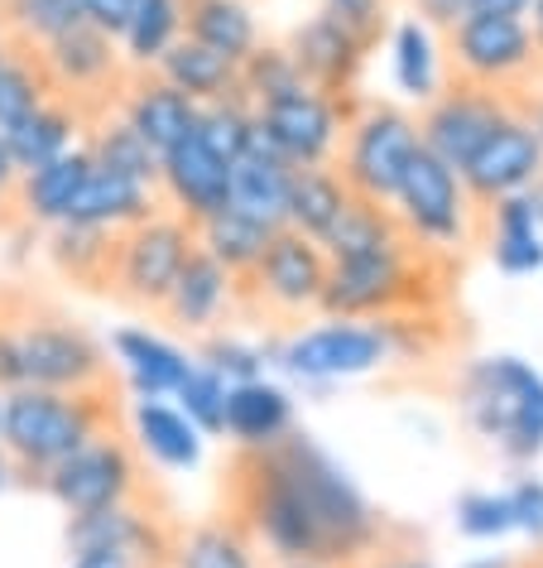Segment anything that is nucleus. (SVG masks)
<instances>
[{"label": "nucleus", "instance_id": "c85d7f7f", "mask_svg": "<svg viewBox=\"0 0 543 568\" xmlns=\"http://www.w3.org/2000/svg\"><path fill=\"white\" fill-rule=\"evenodd\" d=\"M154 73H160L168 88H178L193 106H212V102L246 97V92H240V68L232 59H222V53L193 44V39H178V44L168 49L160 63H154Z\"/></svg>", "mask_w": 543, "mask_h": 568}, {"label": "nucleus", "instance_id": "473e14b6", "mask_svg": "<svg viewBox=\"0 0 543 568\" xmlns=\"http://www.w3.org/2000/svg\"><path fill=\"white\" fill-rule=\"evenodd\" d=\"M131 438L160 467H197V458H203V434L193 429L178 405H164V400H135Z\"/></svg>", "mask_w": 543, "mask_h": 568}, {"label": "nucleus", "instance_id": "e2e57ef3", "mask_svg": "<svg viewBox=\"0 0 543 568\" xmlns=\"http://www.w3.org/2000/svg\"><path fill=\"white\" fill-rule=\"evenodd\" d=\"M0 409H6V390H0Z\"/></svg>", "mask_w": 543, "mask_h": 568}, {"label": "nucleus", "instance_id": "09e8293b", "mask_svg": "<svg viewBox=\"0 0 543 568\" xmlns=\"http://www.w3.org/2000/svg\"><path fill=\"white\" fill-rule=\"evenodd\" d=\"M505 501H510V516L520 530H529L543 545V481L539 477H520L514 487L505 491Z\"/></svg>", "mask_w": 543, "mask_h": 568}, {"label": "nucleus", "instance_id": "69168bd1", "mask_svg": "<svg viewBox=\"0 0 543 568\" xmlns=\"http://www.w3.org/2000/svg\"><path fill=\"white\" fill-rule=\"evenodd\" d=\"M183 6H188V0H183Z\"/></svg>", "mask_w": 543, "mask_h": 568}, {"label": "nucleus", "instance_id": "603ef678", "mask_svg": "<svg viewBox=\"0 0 543 568\" xmlns=\"http://www.w3.org/2000/svg\"><path fill=\"white\" fill-rule=\"evenodd\" d=\"M404 535V530H395L390 539H385V545L370 554V559L361 564V568H433L423 559V545H413V535H409V545H395V539Z\"/></svg>", "mask_w": 543, "mask_h": 568}, {"label": "nucleus", "instance_id": "bb28decb", "mask_svg": "<svg viewBox=\"0 0 543 568\" xmlns=\"http://www.w3.org/2000/svg\"><path fill=\"white\" fill-rule=\"evenodd\" d=\"M154 212H164L160 193L154 189H140L131 179H116V174H102V169H92L88 179H82V189L73 197V212H68V222H88V226H106V232H131Z\"/></svg>", "mask_w": 543, "mask_h": 568}, {"label": "nucleus", "instance_id": "f03ea898", "mask_svg": "<svg viewBox=\"0 0 543 568\" xmlns=\"http://www.w3.org/2000/svg\"><path fill=\"white\" fill-rule=\"evenodd\" d=\"M462 261L419 246L413 236L390 241L385 251L332 261L322 290V318H409V314H442L457 304Z\"/></svg>", "mask_w": 543, "mask_h": 568}, {"label": "nucleus", "instance_id": "5fc2aeb1", "mask_svg": "<svg viewBox=\"0 0 543 568\" xmlns=\"http://www.w3.org/2000/svg\"><path fill=\"white\" fill-rule=\"evenodd\" d=\"M413 10H419V20L438 34V30H448L452 20L467 16V0H413Z\"/></svg>", "mask_w": 543, "mask_h": 568}, {"label": "nucleus", "instance_id": "39448f33", "mask_svg": "<svg viewBox=\"0 0 543 568\" xmlns=\"http://www.w3.org/2000/svg\"><path fill=\"white\" fill-rule=\"evenodd\" d=\"M438 63L448 82H467V88H485L495 97L534 92L543 82V59L529 34V20L514 16H462L448 30H438Z\"/></svg>", "mask_w": 543, "mask_h": 568}, {"label": "nucleus", "instance_id": "1a4fd4ad", "mask_svg": "<svg viewBox=\"0 0 543 568\" xmlns=\"http://www.w3.org/2000/svg\"><path fill=\"white\" fill-rule=\"evenodd\" d=\"M390 207H395L399 226H404L419 246L438 251V255H452V261H462L471 246L485 241L481 236V207L471 203L462 174L448 169L442 160H433L423 145L409 160Z\"/></svg>", "mask_w": 543, "mask_h": 568}, {"label": "nucleus", "instance_id": "79ce46f5", "mask_svg": "<svg viewBox=\"0 0 543 568\" xmlns=\"http://www.w3.org/2000/svg\"><path fill=\"white\" fill-rule=\"evenodd\" d=\"M395 73H399V88H404L409 97H419V102H428V97L438 92V82H442L438 39H433V30H428L423 20L399 24V34H395Z\"/></svg>", "mask_w": 543, "mask_h": 568}, {"label": "nucleus", "instance_id": "72a5a7b5", "mask_svg": "<svg viewBox=\"0 0 543 568\" xmlns=\"http://www.w3.org/2000/svg\"><path fill=\"white\" fill-rule=\"evenodd\" d=\"M351 203V189L341 183V174L332 164H308L294 169L289 179V207H284V226L304 232L313 241L327 236V226L341 217V207Z\"/></svg>", "mask_w": 543, "mask_h": 568}, {"label": "nucleus", "instance_id": "f704fd0d", "mask_svg": "<svg viewBox=\"0 0 543 568\" xmlns=\"http://www.w3.org/2000/svg\"><path fill=\"white\" fill-rule=\"evenodd\" d=\"M269 236H275V226L255 222V217H246V212H236V207H222L217 217H207V222L193 226V241L232 280H246L250 275L255 261H260V251L269 246Z\"/></svg>", "mask_w": 543, "mask_h": 568}, {"label": "nucleus", "instance_id": "f8f14e48", "mask_svg": "<svg viewBox=\"0 0 543 568\" xmlns=\"http://www.w3.org/2000/svg\"><path fill=\"white\" fill-rule=\"evenodd\" d=\"M193 226L174 212H154L116 241V270H111V294L135 314H160V304L174 290L183 261L193 255Z\"/></svg>", "mask_w": 543, "mask_h": 568}, {"label": "nucleus", "instance_id": "7c9ffc66", "mask_svg": "<svg viewBox=\"0 0 543 568\" xmlns=\"http://www.w3.org/2000/svg\"><path fill=\"white\" fill-rule=\"evenodd\" d=\"M82 131H88V121H82L78 111L63 102V97H49L34 116H24L16 131H6L0 140H6V150H10V160H16L20 174H30V169L59 160V154L82 145V140H78Z\"/></svg>", "mask_w": 543, "mask_h": 568}, {"label": "nucleus", "instance_id": "a19ab883", "mask_svg": "<svg viewBox=\"0 0 543 568\" xmlns=\"http://www.w3.org/2000/svg\"><path fill=\"white\" fill-rule=\"evenodd\" d=\"M298 88H308V82L298 73V63H294V53L284 39H260L250 59L240 63V92H246L250 106L275 102V97L298 92Z\"/></svg>", "mask_w": 543, "mask_h": 568}, {"label": "nucleus", "instance_id": "a211bd4d", "mask_svg": "<svg viewBox=\"0 0 543 568\" xmlns=\"http://www.w3.org/2000/svg\"><path fill=\"white\" fill-rule=\"evenodd\" d=\"M168 333L178 337H207V333H222L226 323L236 318V280L212 261L203 246H193V255L183 261L174 290L168 300L160 304V314Z\"/></svg>", "mask_w": 543, "mask_h": 568}, {"label": "nucleus", "instance_id": "58836bf2", "mask_svg": "<svg viewBox=\"0 0 543 568\" xmlns=\"http://www.w3.org/2000/svg\"><path fill=\"white\" fill-rule=\"evenodd\" d=\"M73 24H82L78 0H0V39L44 49L49 39L68 34Z\"/></svg>", "mask_w": 543, "mask_h": 568}, {"label": "nucleus", "instance_id": "0e129e2a", "mask_svg": "<svg viewBox=\"0 0 543 568\" xmlns=\"http://www.w3.org/2000/svg\"><path fill=\"white\" fill-rule=\"evenodd\" d=\"M0 49H6V39H0Z\"/></svg>", "mask_w": 543, "mask_h": 568}, {"label": "nucleus", "instance_id": "20e7f679", "mask_svg": "<svg viewBox=\"0 0 543 568\" xmlns=\"http://www.w3.org/2000/svg\"><path fill=\"white\" fill-rule=\"evenodd\" d=\"M457 405L505 463H534L543 453V381L520 357L467 362Z\"/></svg>", "mask_w": 543, "mask_h": 568}, {"label": "nucleus", "instance_id": "a18cd8bd", "mask_svg": "<svg viewBox=\"0 0 543 568\" xmlns=\"http://www.w3.org/2000/svg\"><path fill=\"white\" fill-rule=\"evenodd\" d=\"M457 520H462L467 535L477 539H491V535H505L514 530V516H510V501L495 491H471L457 501Z\"/></svg>", "mask_w": 543, "mask_h": 568}, {"label": "nucleus", "instance_id": "49530a36", "mask_svg": "<svg viewBox=\"0 0 543 568\" xmlns=\"http://www.w3.org/2000/svg\"><path fill=\"white\" fill-rule=\"evenodd\" d=\"M318 10H327V16H337L341 24H351V30L361 34L370 49L380 44L385 20H390V0H322Z\"/></svg>", "mask_w": 543, "mask_h": 568}, {"label": "nucleus", "instance_id": "052dcab7", "mask_svg": "<svg viewBox=\"0 0 543 568\" xmlns=\"http://www.w3.org/2000/svg\"><path fill=\"white\" fill-rule=\"evenodd\" d=\"M10 487V463H6V453H0V491Z\"/></svg>", "mask_w": 543, "mask_h": 568}, {"label": "nucleus", "instance_id": "13d9d810", "mask_svg": "<svg viewBox=\"0 0 543 568\" xmlns=\"http://www.w3.org/2000/svg\"><path fill=\"white\" fill-rule=\"evenodd\" d=\"M524 197H529V207H534V222H539V232H543V174H539L534 183H529Z\"/></svg>", "mask_w": 543, "mask_h": 568}, {"label": "nucleus", "instance_id": "393cba45", "mask_svg": "<svg viewBox=\"0 0 543 568\" xmlns=\"http://www.w3.org/2000/svg\"><path fill=\"white\" fill-rule=\"evenodd\" d=\"M111 347H116L125 376H131L135 400H168L193 366L188 352H183L174 337H164L154 328H121L111 337Z\"/></svg>", "mask_w": 543, "mask_h": 568}, {"label": "nucleus", "instance_id": "f257e3e1", "mask_svg": "<svg viewBox=\"0 0 543 568\" xmlns=\"http://www.w3.org/2000/svg\"><path fill=\"white\" fill-rule=\"evenodd\" d=\"M222 496L226 516L246 525L269 564L361 568L399 530L298 429L269 448H236L222 473Z\"/></svg>", "mask_w": 543, "mask_h": 568}, {"label": "nucleus", "instance_id": "423d86ee", "mask_svg": "<svg viewBox=\"0 0 543 568\" xmlns=\"http://www.w3.org/2000/svg\"><path fill=\"white\" fill-rule=\"evenodd\" d=\"M327 270H332V261L318 241L294 232V226H275L255 270L246 280H236V318L294 333L304 318L322 314Z\"/></svg>", "mask_w": 543, "mask_h": 568}, {"label": "nucleus", "instance_id": "412c9836", "mask_svg": "<svg viewBox=\"0 0 543 568\" xmlns=\"http://www.w3.org/2000/svg\"><path fill=\"white\" fill-rule=\"evenodd\" d=\"M116 116L131 125V131L145 135L160 154H168L193 135L197 106L178 88H168L154 68H131V78H125V88H121V102H116Z\"/></svg>", "mask_w": 543, "mask_h": 568}, {"label": "nucleus", "instance_id": "bf43d9fd", "mask_svg": "<svg viewBox=\"0 0 543 568\" xmlns=\"http://www.w3.org/2000/svg\"><path fill=\"white\" fill-rule=\"evenodd\" d=\"M510 568H543V549L529 554V559H520V564H510Z\"/></svg>", "mask_w": 543, "mask_h": 568}, {"label": "nucleus", "instance_id": "5701e85b", "mask_svg": "<svg viewBox=\"0 0 543 568\" xmlns=\"http://www.w3.org/2000/svg\"><path fill=\"white\" fill-rule=\"evenodd\" d=\"M222 434L232 438L236 448H269V444H279L284 434H294V400H289V390H279L275 381H265V376L226 386Z\"/></svg>", "mask_w": 543, "mask_h": 568}, {"label": "nucleus", "instance_id": "4d7b16f0", "mask_svg": "<svg viewBox=\"0 0 543 568\" xmlns=\"http://www.w3.org/2000/svg\"><path fill=\"white\" fill-rule=\"evenodd\" d=\"M16 189H20V169L10 160L6 140H0V207H10V217H16Z\"/></svg>", "mask_w": 543, "mask_h": 568}, {"label": "nucleus", "instance_id": "2eb2a0df", "mask_svg": "<svg viewBox=\"0 0 543 568\" xmlns=\"http://www.w3.org/2000/svg\"><path fill=\"white\" fill-rule=\"evenodd\" d=\"M279 362L304 381H337V376H361L390 362L380 323H351V318H327L318 328H294L279 343Z\"/></svg>", "mask_w": 543, "mask_h": 568}, {"label": "nucleus", "instance_id": "a878e982", "mask_svg": "<svg viewBox=\"0 0 543 568\" xmlns=\"http://www.w3.org/2000/svg\"><path fill=\"white\" fill-rule=\"evenodd\" d=\"M168 568H265V564H260V545L250 539L246 525L217 510V516L178 525Z\"/></svg>", "mask_w": 543, "mask_h": 568}, {"label": "nucleus", "instance_id": "4c0bfd02", "mask_svg": "<svg viewBox=\"0 0 543 568\" xmlns=\"http://www.w3.org/2000/svg\"><path fill=\"white\" fill-rule=\"evenodd\" d=\"M178 39H183V0H140L116 44L131 68H154Z\"/></svg>", "mask_w": 543, "mask_h": 568}, {"label": "nucleus", "instance_id": "c756f323", "mask_svg": "<svg viewBox=\"0 0 543 568\" xmlns=\"http://www.w3.org/2000/svg\"><path fill=\"white\" fill-rule=\"evenodd\" d=\"M82 150H88L92 169H102V174H116V179H131V183H140V189L160 193V150H154L140 131H131V125H125L116 111L88 125V140H82Z\"/></svg>", "mask_w": 543, "mask_h": 568}, {"label": "nucleus", "instance_id": "3c124183", "mask_svg": "<svg viewBox=\"0 0 543 568\" xmlns=\"http://www.w3.org/2000/svg\"><path fill=\"white\" fill-rule=\"evenodd\" d=\"M78 6H82V20H88L92 30H102V34H111V39H121L125 20L135 16L140 0H78Z\"/></svg>", "mask_w": 543, "mask_h": 568}, {"label": "nucleus", "instance_id": "0eeeda50", "mask_svg": "<svg viewBox=\"0 0 543 568\" xmlns=\"http://www.w3.org/2000/svg\"><path fill=\"white\" fill-rule=\"evenodd\" d=\"M16 347L24 386L92 390L116 381L111 376V352L78 318H68L59 304L34 300V294H16Z\"/></svg>", "mask_w": 543, "mask_h": 568}, {"label": "nucleus", "instance_id": "6e6552de", "mask_svg": "<svg viewBox=\"0 0 543 568\" xmlns=\"http://www.w3.org/2000/svg\"><path fill=\"white\" fill-rule=\"evenodd\" d=\"M39 491L53 496L68 516H92V510H111L125 501H150L154 481H150L145 453L116 424V429L88 438L78 453H68L63 463H53L39 477Z\"/></svg>", "mask_w": 543, "mask_h": 568}, {"label": "nucleus", "instance_id": "b1692460", "mask_svg": "<svg viewBox=\"0 0 543 568\" xmlns=\"http://www.w3.org/2000/svg\"><path fill=\"white\" fill-rule=\"evenodd\" d=\"M116 241L121 232L88 222H59L44 236V255L68 284L88 294H111V270H116Z\"/></svg>", "mask_w": 543, "mask_h": 568}, {"label": "nucleus", "instance_id": "9b49d317", "mask_svg": "<svg viewBox=\"0 0 543 568\" xmlns=\"http://www.w3.org/2000/svg\"><path fill=\"white\" fill-rule=\"evenodd\" d=\"M39 59H44L53 97H63L88 125L116 111L121 88H125V78H131V63H125L121 44L111 34L92 30L88 20L73 24V30L59 39H49V44L39 49Z\"/></svg>", "mask_w": 543, "mask_h": 568}, {"label": "nucleus", "instance_id": "8fccbe9b", "mask_svg": "<svg viewBox=\"0 0 543 568\" xmlns=\"http://www.w3.org/2000/svg\"><path fill=\"white\" fill-rule=\"evenodd\" d=\"M24 386L20 347H16V294H0V390Z\"/></svg>", "mask_w": 543, "mask_h": 568}, {"label": "nucleus", "instance_id": "864d4df0", "mask_svg": "<svg viewBox=\"0 0 543 568\" xmlns=\"http://www.w3.org/2000/svg\"><path fill=\"white\" fill-rule=\"evenodd\" d=\"M68 568H154L135 554H121V549H73V564Z\"/></svg>", "mask_w": 543, "mask_h": 568}, {"label": "nucleus", "instance_id": "9d476101", "mask_svg": "<svg viewBox=\"0 0 543 568\" xmlns=\"http://www.w3.org/2000/svg\"><path fill=\"white\" fill-rule=\"evenodd\" d=\"M413 154H419V121H413V111L399 102H366L361 97V106L341 125L332 169L356 197L395 203V189Z\"/></svg>", "mask_w": 543, "mask_h": 568}, {"label": "nucleus", "instance_id": "6ab92c4d", "mask_svg": "<svg viewBox=\"0 0 543 568\" xmlns=\"http://www.w3.org/2000/svg\"><path fill=\"white\" fill-rule=\"evenodd\" d=\"M539 174H543V150H539L534 131H529L520 116H505V121L495 125V135L467 160L462 183H467L471 203L485 212L495 197L524 193Z\"/></svg>", "mask_w": 543, "mask_h": 568}, {"label": "nucleus", "instance_id": "ea45409f", "mask_svg": "<svg viewBox=\"0 0 543 568\" xmlns=\"http://www.w3.org/2000/svg\"><path fill=\"white\" fill-rule=\"evenodd\" d=\"M193 140L212 154V160H222L226 169H232L240 154L250 150V140H255V111H250V102H246V97H232V102L197 106Z\"/></svg>", "mask_w": 543, "mask_h": 568}, {"label": "nucleus", "instance_id": "6e6d98bb", "mask_svg": "<svg viewBox=\"0 0 543 568\" xmlns=\"http://www.w3.org/2000/svg\"><path fill=\"white\" fill-rule=\"evenodd\" d=\"M534 0H467V16H514L524 20Z\"/></svg>", "mask_w": 543, "mask_h": 568}, {"label": "nucleus", "instance_id": "4be33fe9", "mask_svg": "<svg viewBox=\"0 0 543 568\" xmlns=\"http://www.w3.org/2000/svg\"><path fill=\"white\" fill-rule=\"evenodd\" d=\"M92 174V160L88 150L73 145L59 160L30 169V174H20V189H16V222L30 226V232H49V226L68 222V212H73V197L82 189V179Z\"/></svg>", "mask_w": 543, "mask_h": 568}, {"label": "nucleus", "instance_id": "7ed1b4c3", "mask_svg": "<svg viewBox=\"0 0 543 568\" xmlns=\"http://www.w3.org/2000/svg\"><path fill=\"white\" fill-rule=\"evenodd\" d=\"M121 424V395L116 381L92 390H39L16 386L6 390L0 409V453L10 463V481L39 487V477L68 453H78L88 438Z\"/></svg>", "mask_w": 543, "mask_h": 568}, {"label": "nucleus", "instance_id": "e433bc0d", "mask_svg": "<svg viewBox=\"0 0 543 568\" xmlns=\"http://www.w3.org/2000/svg\"><path fill=\"white\" fill-rule=\"evenodd\" d=\"M49 97H53V82L44 73L39 49L6 39V49H0V135L16 131L24 116H34Z\"/></svg>", "mask_w": 543, "mask_h": 568}, {"label": "nucleus", "instance_id": "dca6fc26", "mask_svg": "<svg viewBox=\"0 0 543 568\" xmlns=\"http://www.w3.org/2000/svg\"><path fill=\"white\" fill-rule=\"evenodd\" d=\"M284 44H289L298 73H304L313 92H327V97H337V102H356L370 44L351 24H341L337 16L318 10V16H308L304 24H294Z\"/></svg>", "mask_w": 543, "mask_h": 568}, {"label": "nucleus", "instance_id": "de8ad7c7", "mask_svg": "<svg viewBox=\"0 0 543 568\" xmlns=\"http://www.w3.org/2000/svg\"><path fill=\"white\" fill-rule=\"evenodd\" d=\"M495 255V265L505 270V275H534V270H543V236L529 232V236H495L485 241Z\"/></svg>", "mask_w": 543, "mask_h": 568}, {"label": "nucleus", "instance_id": "680f3d73", "mask_svg": "<svg viewBox=\"0 0 543 568\" xmlns=\"http://www.w3.org/2000/svg\"><path fill=\"white\" fill-rule=\"evenodd\" d=\"M269 568H332V564H269Z\"/></svg>", "mask_w": 543, "mask_h": 568}, {"label": "nucleus", "instance_id": "c9c22d12", "mask_svg": "<svg viewBox=\"0 0 543 568\" xmlns=\"http://www.w3.org/2000/svg\"><path fill=\"white\" fill-rule=\"evenodd\" d=\"M399 236H409V232L399 226L390 203H370V197L351 193V203L341 207V217L327 226V236L318 241V246L327 251V261H356V255L385 251Z\"/></svg>", "mask_w": 543, "mask_h": 568}, {"label": "nucleus", "instance_id": "ddd939ff", "mask_svg": "<svg viewBox=\"0 0 543 568\" xmlns=\"http://www.w3.org/2000/svg\"><path fill=\"white\" fill-rule=\"evenodd\" d=\"M361 106L356 102H337L327 92H313V88H298V92H284L275 102H260L250 106L255 111V150H269L279 154L284 164L294 169H308V164H332V154L341 145V125L347 116Z\"/></svg>", "mask_w": 543, "mask_h": 568}, {"label": "nucleus", "instance_id": "cd10ccee", "mask_svg": "<svg viewBox=\"0 0 543 568\" xmlns=\"http://www.w3.org/2000/svg\"><path fill=\"white\" fill-rule=\"evenodd\" d=\"M183 39H193V44L222 53V59L240 68L265 34L250 0H188L183 6Z\"/></svg>", "mask_w": 543, "mask_h": 568}, {"label": "nucleus", "instance_id": "aec40b11", "mask_svg": "<svg viewBox=\"0 0 543 568\" xmlns=\"http://www.w3.org/2000/svg\"><path fill=\"white\" fill-rule=\"evenodd\" d=\"M160 203L164 212H174L188 226L217 217L232 203V169L197 145L188 135L183 145L160 154Z\"/></svg>", "mask_w": 543, "mask_h": 568}, {"label": "nucleus", "instance_id": "2f4dec72", "mask_svg": "<svg viewBox=\"0 0 543 568\" xmlns=\"http://www.w3.org/2000/svg\"><path fill=\"white\" fill-rule=\"evenodd\" d=\"M289 179H294V164H284L279 154L250 145L232 164V203H226V207L246 212V217L265 222V226H284V207H289Z\"/></svg>", "mask_w": 543, "mask_h": 568}, {"label": "nucleus", "instance_id": "37998d69", "mask_svg": "<svg viewBox=\"0 0 543 568\" xmlns=\"http://www.w3.org/2000/svg\"><path fill=\"white\" fill-rule=\"evenodd\" d=\"M174 400H178V409H183V415H188V424H193L197 434L222 438V415H226V381H222L217 372H207L203 362H193V366H188V376L178 381Z\"/></svg>", "mask_w": 543, "mask_h": 568}, {"label": "nucleus", "instance_id": "4468645a", "mask_svg": "<svg viewBox=\"0 0 543 568\" xmlns=\"http://www.w3.org/2000/svg\"><path fill=\"white\" fill-rule=\"evenodd\" d=\"M505 116H514L505 97H495L485 88H467V82H448V78L413 111V121H419V145L433 154V160L457 169V174H462L471 154L495 135V125Z\"/></svg>", "mask_w": 543, "mask_h": 568}, {"label": "nucleus", "instance_id": "f3484780", "mask_svg": "<svg viewBox=\"0 0 543 568\" xmlns=\"http://www.w3.org/2000/svg\"><path fill=\"white\" fill-rule=\"evenodd\" d=\"M178 525L150 501H125L92 516H68V549H121L154 568H168Z\"/></svg>", "mask_w": 543, "mask_h": 568}, {"label": "nucleus", "instance_id": "c03bdc74", "mask_svg": "<svg viewBox=\"0 0 543 568\" xmlns=\"http://www.w3.org/2000/svg\"><path fill=\"white\" fill-rule=\"evenodd\" d=\"M197 352H203L207 372H217L226 386H236V381H255V376L265 372V352L250 347V343H240V337H232L226 328L197 337Z\"/></svg>", "mask_w": 543, "mask_h": 568}]
</instances>
